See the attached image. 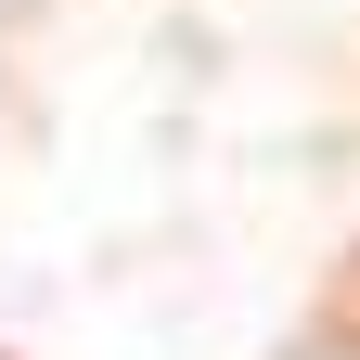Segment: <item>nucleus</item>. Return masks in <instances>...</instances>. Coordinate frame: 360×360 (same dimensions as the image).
Wrapping results in <instances>:
<instances>
[{
  "label": "nucleus",
  "instance_id": "1",
  "mask_svg": "<svg viewBox=\"0 0 360 360\" xmlns=\"http://www.w3.org/2000/svg\"><path fill=\"white\" fill-rule=\"evenodd\" d=\"M322 360H360V270H347V296H335V322H322Z\"/></svg>",
  "mask_w": 360,
  "mask_h": 360
}]
</instances>
